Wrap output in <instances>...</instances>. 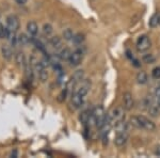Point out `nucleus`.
<instances>
[{"mask_svg":"<svg viewBox=\"0 0 160 158\" xmlns=\"http://www.w3.org/2000/svg\"><path fill=\"white\" fill-rule=\"evenodd\" d=\"M155 155H156V156H158V157H160V145L157 146L156 150H155Z\"/></svg>","mask_w":160,"mask_h":158,"instance_id":"30","label":"nucleus"},{"mask_svg":"<svg viewBox=\"0 0 160 158\" xmlns=\"http://www.w3.org/2000/svg\"><path fill=\"white\" fill-rule=\"evenodd\" d=\"M158 23H159V25H160V14H159V19H158Z\"/></svg>","mask_w":160,"mask_h":158,"instance_id":"33","label":"nucleus"},{"mask_svg":"<svg viewBox=\"0 0 160 158\" xmlns=\"http://www.w3.org/2000/svg\"><path fill=\"white\" fill-rule=\"evenodd\" d=\"M123 107L126 111H130L133 108L135 102H133V96L130 92H125L123 94Z\"/></svg>","mask_w":160,"mask_h":158,"instance_id":"9","label":"nucleus"},{"mask_svg":"<svg viewBox=\"0 0 160 158\" xmlns=\"http://www.w3.org/2000/svg\"><path fill=\"white\" fill-rule=\"evenodd\" d=\"M128 138H129V133L128 131H124V133H118L115 134L114 138V144L118 147H122L127 143Z\"/></svg>","mask_w":160,"mask_h":158,"instance_id":"8","label":"nucleus"},{"mask_svg":"<svg viewBox=\"0 0 160 158\" xmlns=\"http://www.w3.org/2000/svg\"><path fill=\"white\" fill-rule=\"evenodd\" d=\"M137 116H138L141 129H145V130H148V131H154L155 129H156V125H155L154 122L148 119L146 116H144V115H137Z\"/></svg>","mask_w":160,"mask_h":158,"instance_id":"5","label":"nucleus"},{"mask_svg":"<svg viewBox=\"0 0 160 158\" xmlns=\"http://www.w3.org/2000/svg\"><path fill=\"white\" fill-rule=\"evenodd\" d=\"M148 74L145 73L144 71H141L139 72L138 74H137V82H138L139 84H144L148 82Z\"/></svg>","mask_w":160,"mask_h":158,"instance_id":"17","label":"nucleus"},{"mask_svg":"<svg viewBox=\"0 0 160 158\" xmlns=\"http://www.w3.org/2000/svg\"><path fill=\"white\" fill-rule=\"evenodd\" d=\"M90 89H91V81L89 79H83L82 81H80L78 84L73 89V92L78 93L81 96H86V95L89 93Z\"/></svg>","mask_w":160,"mask_h":158,"instance_id":"2","label":"nucleus"},{"mask_svg":"<svg viewBox=\"0 0 160 158\" xmlns=\"http://www.w3.org/2000/svg\"><path fill=\"white\" fill-rule=\"evenodd\" d=\"M124 107H117L112 110V112L109 113V116L111 119V122H112L113 126L115 125L118 122L125 120V115H124Z\"/></svg>","mask_w":160,"mask_h":158,"instance_id":"4","label":"nucleus"},{"mask_svg":"<svg viewBox=\"0 0 160 158\" xmlns=\"http://www.w3.org/2000/svg\"><path fill=\"white\" fill-rule=\"evenodd\" d=\"M19 18L16 15H10L7 17V28L11 32H16L19 29Z\"/></svg>","mask_w":160,"mask_h":158,"instance_id":"7","label":"nucleus"},{"mask_svg":"<svg viewBox=\"0 0 160 158\" xmlns=\"http://www.w3.org/2000/svg\"><path fill=\"white\" fill-rule=\"evenodd\" d=\"M16 1V3H18V4H20V6H22V4H25L26 2L28 1V0H15Z\"/></svg>","mask_w":160,"mask_h":158,"instance_id":"31","label":"nucleus"},{"mask_svg":"<svg viewBox=\"0 0 160 158\" xmlns=\"http://www.w3.org/2000/svg\"><path fill=\"white\" fill-rule=\"evenodd\" d=\"M65 96H66V90H64V91H62L61 94L59 95L58 100H59V102H63V100L65 99Z\"/></svg>","mask_w":160,"mask_h":158,"instance_id":"28","label":"nucleus"},{"mask_svg":"<svg viewBox=\"0 0 160 158\" xmlns=\"http://www.w3.org/2000/svg\"><path fill=\"white\" fill-rule=\"evenodd\" d=\"M158 19H159V14H154L153 16L151 17V20H149V26L152 28H155L159 25L158 23Z\"/></svg>","mask_w":160,"mask_h":158,"instance_id":"22","label":"nucleus"},{"mask_svg":"<svg viewBox=\"0 0 160 158\" xmlns=\"http://www.w3.org/2000/svg\"><path fill=\"white\" fill-rule=\"evenodd\" d=\"M49 44L52 46V47L58 48V47H60V46H61L62 41H61V38L59 37H52V38H49Z\"/></svg>","mask_w":160,"mask_h":158,"instance_id":"19","label":"nucleus"},{"mask_svg":"<svg viewBox=\"0 0 160 158\" xmlns=\"http://www.w3.org/2000/svg\"><path fill=\"white\" fill-rule=\"evenodd\" d=\"M15 61H16V63L22 67H25L26 64H27V62H26L25 54L22 53V51H18V53L15 55Z\"/></svg>","mask_w":160,"mask_h":158,"instance_id":"15","label":"nucleus"},{"mask_svg":"<svg viewBox=\"0 0 160 158\" xmlns=\"http://www.w3.org/2000/svg\"><path fill=\"white\" fill-rule=\"evenodd\" d=\"M52 31H53V28H52V26H51L50 24H45V25H44L43 32H44V34H45V35L49 37L51 33H52Z\"/></svg>","mask_w":160,"mask_h":158,"instance_id":"23","label":"nucleus"},{"mask_svg":"<svg viewBox=\"0 0 160 158\" xmlns=\"http://www.w3.org/2000/svg\"><path fill=\"white\" fill-rule=\"evenodd\" d=\"M27 31L28 33H29L30 35H32V37H34V35H37V33L38 32V26L35 22H33V20H31L27 24Z\"/></svg>","mask_w":160,"mask_h":158,"instance_id":"13","label":"nucleus"},{"mask_svg":"<svg viewBox=\"0 0 160 158\" xmlns=\"http://www.w3.org/2000/svg\"><path fill=\"white\" fill-rule=\"evenodd\" d=\"M73 41H74V43H75V44L79 45V44H81V43L84 41V35L82 34V33H77V34H75V35H74Z\"/></svg>","mask_w":160,"mask_h":158,"instance_id":"24","label":"nucleus"},{"mask_svg":"<svg viewBox=\"0 0 160 158\" xmlns=\"http://www.w3.org/2000/svg\"><path fill=\"white\" fill-rule=\"evenodd\" d=\"M1 54H2V57H3L6 60H11L12 57H13V51L10 46L8 45H2L1 46Z\"/></svg>","mask_w":160,"mask_h":158,"instance_id":"14","label":"nucleus"},{"mask_svg":"<svg viewBox=\"0 0 160 158\" xmlns=\"http://www.w3.org/2000/svg\"><path fill=\"white\" fill-rule=\"evenodd\" d=\"M17 40H18V42L22 44V45H26V44H28V43H29V41H30L29 38H28L26 34H24V33H22V34L17 38Z\"/></svg>","mask_w":160,"mask_h":158,"instance_id":"26","label":"nucleus"},{"mask_svg":"<svg viewBox=\"0 0 160 158\" xmlns=\"http://www.w3.org/2000/svg\"><path fill=\"white\" fill-rule=\"evenodd\" d=\"M92 115L94 118L95 126L97 128H102L104 126L106 120H107V115L105 112V109L102 106H96L94 109H92Z\"/></svg>","mask_w":160,"mask_h":158,"instance_id":"1","label":"nucleus"},{"mask_svg":"<svg viewBox=\"0 0 160 158\" xmlns=\"http://www.w3.org/2000/svg\"><path fill=\"white\" fill-rule=\"evenodd\" d=\"M84 79V72L82 69H78L77 72H75L74 75L72 76L71 78V85H72V89H74L77 84H79L80 81Z\"/></svg>","mask_w":160,"mask_h":158,"instance_id":"10","label":"nucleus"},{"mask_svg":"<svg viewBox=\"0 0 160 158\" xmlns=\"http://www.w3.org/2000/svg\"><path fill=\"white\" fill-rule=\"evenodd\" d=\"M83 98L84 97L79 95L78 93L73 92V94H72V105H73L76 109L82 107V105H83Z\"/></svg>","mask_w":160,"mask_h":158,"instance_id":"11","label":"nucleus"},{"mask_svg":"<svg viewBox=\"0 0 160 158\" xmlns=\"http://www.w3.org/2000/svg\"><path fill=\"white\" fill-rule=\"evenodd\" d=\"M154 94H155V97H160V85L155 88Z\"/></svg>","mask_w":160,"mask_h":158,"instance_id":"29","label":"nucleus"},{"mask_svg":"<svg viewBox=\"0 0 160 158\" xmlns=\"http://www.w3.org/2000/svg\"><path fill=\"white\" fill-rule=\"evenodd\" d=\"M82 60H83V53H82L80 49H77V50H75L72 53L68 62H69V64H71V66L76 67L81 64Z\"/></svg>","mask_w":160,"mask_h":158,"instance_id":"6","label":"nucleus"},{"mask_svg":"<svg viewBox=\"0 0 160 158\" xmlns=\"http://www.w3.org/2000/svg\"><path fill=\"white\" fill-rule=\"evenodd\" d=\"M71 55H72V51L69 50V48H63L62 50L60 51V54H59V57H60L61 60H69V58H71Z\"/></svg>","mask_w":160,"mask_h":158,"instance_id":"18","label":"nucleus"},{"mask_svg":"<svg viewBox=\"0 0 160 158\" xmlns=\"http://www.w3.org/2000/svg\"><path fill=\"white\" fill-rule=\"evenodd\" d=\"M142 60L145 62V63H154L156 59H155V57L153 55H151V54H146V55L143 56Z\"/></svg>","mask_w":160,"mask_h":158,"instance_id":"25","label":"nucleus"},{"mask_svg":"<svg viewBox=\"0 0 160 158\" xmlns=\"http://www.w3.org/2000/svg\"><path fill=\"white\" fill-rule=\"evenodd\" d=\"M91 115H92V110H84L81 112V115H79V121L83 124L84 126H87L89 124V121L91 119Z\"/></svg>","mask_w":160,"mask_h":158,"instance_id":"12","label":"nucleus"},{"mask_svg":"<svg viewBox=\"0 0 160 158\" xmlns=\"http://www.w3.org/2000/svg\"><path fill=\"white\" fill-rule=\"evenodd\" d=\"M10 33H11V31L8 29L7 27L4 28L3 25L0 23V38H8V37L10 35Z\"/></svg>","mask_w":160,"mask_h":158,"instance_id":"21","label":"nucleus"},{"mask_svg":"<svg viewBox=\"0 0 160 158\" xmlns=\"http://www.w3.org/2000/svg\"><path fill=\"white\" fill-rule=\"evenodd\" d=\"M152 76H153L154 79H160V66H156L152 71Z\"/></svg>","mask_w":160,"mask_h":158,"instance_id":"27","label":"nucleus"},{"mask_svg":"<svg viewBox=\"0 0 160 158\" xmlns=\"http://www.w3.org/2000/svg\"><path fill=\"white\" fill-rule=\"evenodd\" d=\"M74 32L72 29H66L63 31V38L65 41H73L74 38Z\"/></svg>","mask_w":160,"mask_h":158,"instance_id":"20","label":"nucleus"},{"mask_svg":"<svg viewBox=\"0 0 160 158\" xmlns=\"http://www.w3.org/2000/svg\"><path fill=\"white\" fill-rule=\"evenodd\" d=\"M148 111L149 112V115L152 116H158L159 113H160V107L158 105H157L156 100H155L154 104H152L151 106L148 108Z\"/></svg>","mask_w":160,"mask_h":158,"instance_id":"16","label":"nucleus"},{"mask_svg":"<svg viewBox=\"0 0 160 158\" xmlns=\"http://www.w3.org/2000/svg\"><path fill=\"white\" fill-rule=\"evenodd\" d=\"M151 45H152L151 38L148 35H141L138 38V41H137V45H136L137 50L139 53H145V51H148L151 48Z\"/></svg>","mask_w":160,"mask_h":158,"instance_id":"3","label":"nucleus"},{"mask_svg":"<svg viewBox=\"0 0 160 158\" xmlns=\"http://www.w3.org/2000/svg\"><path fill=\"white\" fill-rule=\"evenodd\" d=\"M156 98V103H157V105L160 107V97H155Z\"/></svg>","mask_w":160,"mask_h":158,"instance_id":"32","label":"nucleus"}]
</instances>
